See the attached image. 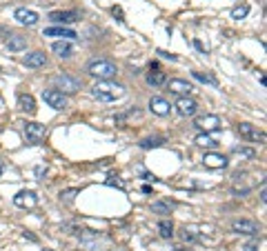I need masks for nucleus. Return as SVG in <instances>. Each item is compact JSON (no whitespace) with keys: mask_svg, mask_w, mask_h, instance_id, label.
Instances as JSON below:
<instances>
[{"mask_svg":"<svg viewBox=\"0 0 267 251\" xmlns=\"http://www.w3.org/2000/svg\"><path fill=\"white\" fill-rule=\"evenodd\" d=\"M238 133L245 140H250V143H265V131L256 129V127L250 125V122H241V125H238Z\"/></svg>","mask_w":267,"mask_h":251,"instance_id":"obj_6","label":"nucleus"},{"mask_svg":"<svg viewBox=\"0 0 267 251\" xmlns=\"http://www.w3.org/2000/svg\"><path fill=\"white\" fill-rule=\"evenodd\" d=\"M54 85H56V89L60 94H76V91L81 89V80L69 76V73H58V76H54Z\"/></svg>","mask_w":267,"mask_h":251,"instance_id":"obj_3","label":"nucleus"},{"mask_svg":"<svg viewBox=\"0 0 267 251\" xmlns=\"http://www.w3.org/2000/svg\"><path fill=\"white\" fill-rule=\"evenodd\" d=\"M47 174V167H42V164H40V167H36V176H38V178H40V176H45Z\"/></svg>","mask_w":267,"mask_h":251,"instance_id":"obj_32","label":"nucleus"},{"mask_svg":"<svg viewBox=\"0 0 267 251\" xmlns=\"http://www.w3.org/2000/svg\"><path fill=\"white\" fill-rule=\"evenodd\" d=\"M78 193V189H67V191H60V200H71Z\"/></svg>","mask_w":267,"mask_h":251,"instance_id":"obj_30","label":"nucleus"},{"mask_svg":"<svg viewBox=\"0 0 267 251\" xmlns=\"http://www.w3.org/2000/svg\"><path fill=\"white\" fill-rule=\"evenodd\" d=\"M25 238H27V240H32V242H36V236H32V234H27V231H25Z\"/></svg>","mask_w":267,"mask_h":251,"instance_id":"obj_37","label":"nucleus"},{"mask_svg":"<svg viewBox=\"0 0 267 251\" xmlns=\"http://www.w3.org/2000/svg\"><path fill=\"white\" fill-rule=\"evenodd\" d=\"M149 109H151V114H156V116H169V111H172V105H169L165 98L154 96L149 100Z\"/></svg>","mask_w":267,"mask_h":251,"instance_id":"obj_13","label":"nucleus"},{"mask_svg":"<svg viewBox=\"0 0 267 251\" xmlns=\"http://www.w3.org/2000/svg\"><path fill=\"white\" fill-rule=\"evenodd\" d=\"M18 107H20L22 111H27V114H34V111H36V100H34V96H32V94H20V96H18Z\"/></svg>","mask_w":267,"mask_h":251,"instance_id":"obj_19","label":"nucleus"},{"mask_svg":"<svg viewBox=\"0 0 267 251\" xmlns=\"http://www.w3.org/2000/svg\"><path fill=\"white\" fill-rule=\"evenodd\" d=\"M167 87H169V91H174V94H178V96H190L192 89H194L190 82H187V80H180V78H174V80H169Z\"/></svg>","mask_w":267,"mask_h":251,"instance_id":"obj_15","label":"nucleus"},{"mask_svg":"<svg viewBox=\"0 0 267 251\" xmlns=\"http://www.w3.org/2000/svg\"><path fill=\"white\" fill-rule=\"evenodd\" d=\"M151 211H156V213H169V211H172V205H167V203H151Z\"/></svg>","mask_w":267,"mask_h":251,"instance_id":"obj_27","label":"nucleus"},{"mask_svg":"<svg viewBox=\"0 0 267 251\" xmlns=\"http://www.w3.org/2000/svg\"><path fill=\"white\" fill-rule=\"evenodd\" d=\"M163 145H165V138H161V136L141 140V149H156V147H163Z\"/></svg>","mask_w":267,"mask_h":251,"instance_id":"obj_24","label":"nucleus"},{"mask_svg":"<svg viewBox=\"0 0 267 251\" xmlns=\"http://www.w3.org/2000/svg\"><path fill=\"white\" fill-rule=\"evenodd\" d=\"M25 65H27V67H32V69H40V67H45V65H47V53H45V51L27 53Z\"/></svg>","mask_w":267,"mask_h":251,"instance_id":"obj_16","label":"nucleus"},{"mask_svg":"<svg viewBox=\"0 0 267 251\" xmlns=\"http://www.w3.org/2000/svg\"><path fill=\"white\" fill-rule=\"evenodd\" d=\"M260 203H267V191H265V187H260Z\"/></svg>","mask_w":267,"mask_h":251,"instance_id":"obj_34","label":"nucleus"},{"mask_svg":"<svg viewBox=\"0 0 267 251\" xmlns=\"http://www.w3.org/2000/svg\"><path fill=\"white\" fill-rule=\"evenodd\" d=\"M49 20L56 24H69L81 20V14L78 11H54V14H49Z\"/></svg>","mask_w":267,"mask_h":251,"instance_id":"obj_12","label":"nucleus"},{"mask_svg":"<svg viewBox=\"0 0 267 251\" xmlns=\"http://www.w3.org/2000/svg\"><path fill=\"white\" fill-rule=\"evenodd\" d=\"M147 82L151 85V87H161V85L167 82V78H165V73H163V71L156 69V71H149L147 73Z\"/></svg>","mask_w":267,"mask_h":251,"instance_id":"obj_21","label":"nucleus"},{"mask_svg":"<svg viewBox=\"0 0 267 251\" xmlns=\"http://www.w3.org/2000/svg\"><path fill=\"white\" fill-rule=\"evenodd\" d=\"M87 73L98 80H112L114 76L118 73V67L112 63V60H105V58H98V60H92L87 65Z\"/></svg>","mask_w":267,"mask_h":251,"instance_id":"obj_2","label":"nucleus"},{"mask_svg":"<svg viewBox=\"0 0 267 251\" xmlns=\"http://www.w3.org/2000/svg\"><path fill=\"white\" fill-rule=\"evenodd\" d=\"M176 111H178L183 118H190V116H194L198 111V105L194 98H187V96H180L178 102H176Z\"/></svg>","mask_w":267,"mask_h":251,"instance_id":"obj_9","label":"nucleus"},{"mask_svg":"<svg viewBox=\"0 0 267 251\" xmlns=\"http://www.w3.org/2000/svg\"><path fill=\"white\" fill-rule=\"evenodd\" d=\"M194 78L200 82H207V85H216V78L209 76V73H203V71H194Z\"/></svg>","mask_w":267,"mask_h":251,"instance_id":"obj_26","label":"nucleus"},{"mask_svg":"<svg viewBox=\"0 0 267 251\" xmlns=\"http://www.w3.org/2000/svg\"><path fill=\"white\" fill-rule=\"evenodd\" d=\"M42 251H54V249H42Z\"/></svg>","mask_w":267,"mask_h":251,"instance_id":"obj_40","label":"nucleus"},{"mask_svg":"<svg viewBox=\"0 0 267 251\" xmlns=\"http://www.w3.org/2000/svg\"><path fill=\"white\" fill-rule=\"evenodd\" d=\"M158 234H161V238L169 240V238L174 236V225L169 222V220H161V222H158Z\"/></svg>","mask_w":267,"mask_h":251,"instance_id":"obj_22","label":"nucleus"},{"mask_svg":"<svg viewBox=\"0 0 267 251\" xmlns=\"http://www.w3.org/2000/svg\"><path fill=\"white\" fill-rule=\"evenodd\" d=\"M203 164L207 169H225L227 167V158L223 154H205Z\"/></svg>","mask_w":267,"mask_h":251,"instance_id":"obj_14","label":"nucleus"},{"mask_svg":"<svg viewBox=\"0 0 267 251\" xmlns=\"http://www.w3.org/2000/svg\"><path fill=\"white\" fill-rule=\"evenodd\" d=\"M107 185H112V187H118V189H123V187H125V182H120V180H114V176H112V178H107Z\"/></svg>","mask_w":267,"mask_h":251,"instance_id":"obj_31","label":"nucleus"},{"mask_svg":"<svg viewBox=\"0 0 267 251\" xmlns=\"http://www.w3.org/2000/svg\"><path fill=\"white\" fill-rule=\"evenodd\" d=\"M196 145L198 147H207V149H214V147H218V140L211 138L209 133H200V136L196 138Z\"/></svg>","mask_w":267,"mask_h":251,"instance_id":"obj_23","label":"nucleus"},{"mask_svg":"<svg viewBox=\"0 0 267 251\" xmlns=\"http://www.w3.org/2000/svg\"><path fill=\"white\" fill-rule=\"evenodd\" d=\"M194 45H196L198 51H205V47H203V42H200V40H194Z\"/></svg>","mask_w":267,"mask_h":251,"instance_id":"obj_36","label":"nucleus"},{"mask_svg":"<svg viewBox=\"0 0 267 251\" xmlns=\"http://www.w3.org/2000/svg\"><path fill=\"white\" fill-rule=\"evenodd\" d=\"M7 47H9V51H25V49H27V38H25V36H18V34H9Z\"/></svg>","mask_w":267,"mask_h":251,"instance_id":"obj_18","label":"nucleus"},{"mask_svg":"<svg viewBox=\"0 0 267 251\" xmlns=\"http://www.w3.org/2000/svg\"><path fill=\"white\" fill-rule=\"evenodd\" d=\"M194 125H196L200 131L209 133V131H216L218 127H221V118H218V116H214V114L200 116V118H196V122H194Z\"/></svg>","mask_w":267,"mask_h":251,"instance_id":"obj_10","label":"nucleus"},{"mask_svg":"<svg viewBox=\"0 0 267 251\" xmlns=\"http://www.w3.org/2000/svg\"><path fill=\"white\" fill-rule=\"evenodd\" d=\"M22 131H25V136H27L29 143H40V140L47 136L45 125H40V122H25Z\"/></svg>","mask_w":267,"mask_h":251,"instance_id":"obj_7","label":"nucleus"},{"mask_svg":"<svg viewBox=\"0 0 267 251\" xmlns=\"http://www.w3.org/2000/svg\"><path fill=\"white\" fill-rule=\"evenodd\" d=\"M92 94H94V98H98L102 102H116L125 96V87L118 82H112V80H98V85H94Z\"/></svg>","mask_w":267,"mask_h":251,"instance_id":"obj_1","label":"nucleus"},{"mask_svg":"<svg viewBox=\"0 0 267 251\" xmlns=\"http://www.w3.org/2000/svg\"><path fill=\"white\" fill-rule=\"evenodd\" d=\"M14 18L20 24H25V27H34V24H38V14L36 11H32V9H25V7H18L16 11H14Z\"/></svg>","mask_w":267,"mask_h":251,"instance_id":"obj_11","label":"nucleus"},{"mask_svg":"<svg viewBox=\"0 0 267 251\" xmlns=\"http://www.w3.org/2000/svg\"><path fill=\"white\" fill-rule=\"evenodd\" d=\"M3 171H5V164H3V160H0V176H3Z\"/></svg>","mask_w":267,"mask_h":251,"instance_id":"obj_38","label":"nucleus"},{"mask_svg":"<svg viewBox=\"0 0 267 251\" xmlns=\"http://www.w3.org/2000/svg\"><path fill=\"white\" fill-rule=\"evenodd\" d=\"M180 236H183V240L185 242H194V240H196V234H194V229H183V234H180Z\"/></svg>","mask_w":267,"mask_h":251,"instance_id":"obj_29","label":"nucleus"},{"mask_svg":"<svg viewBox=\"0 0 267 251\" xmlns=\"http://www.w3.org/2000/svg\"><path fill=\"white\" fill-rule=\"evenodd\" d=\"M247 14H250V7H247V5H238V7H234V9H232V18H236V20L245 18Z\"/></svg>","mask_w":267,"mask_h":251,"instance_id":"obj_25","label":"nucleus"},{"mask_svg":"<svg viewBox=\"0 0 267 251\" xmlns=\"http://www.w3.org/2000/svg\"><path fill=\"white\" fill-rule=\"evenodd\" d=\"M232 231L234 234H243V236H256L260 227L254 220H247V218H241V220H234L232 222Z\"/></svg>","mask_w":267,"mask_h":251,"instance_id":"obj_5","label":"nucleus"},{"mask_svg":"<svg viewBox=\"0 0 267 251\" xmlns=\"http://www.w3.org/2000/svg\"><path fill=\"white\" fill-rule=\"evenodd\" d=\"M112 11H114V16H118V20H123V9H120V7H114Z\"/></svg>","mask_w":267,"mask_h":251,"instance_id":"obj_33","label":"nucleus"},{"mask_svg":"<svg viewBox=\"0 0 267 251\" xmlns=\"http://www.w3.org/2000/svg\"><path fill=\"white\" fill-rule=\"evenodd\" d=\"M42 36H58V38H65V40L76 38V34L71 32V29H67V27H49V29H45V34Z\"/></svg>","mask_w":267,"mask_h":251,"instance_id":"obj_20","label":"nucleus"},{"mask_svg":"<svg viewBox=\"0 0 267 251\" xmlns=\"http://www.w3.org/2000/svg\"><path fill=\"white\" fill-rule=\"evenodd\" d=\"M42 100H45L49 107L56 109V111H63V109H67V96L60 94L58 89H47V91H42Z\"/></svg>","mask_w":267,"mask_h":251,"instance_id":"obj_4","label":"nucleus"},{"mask_svg":"<svg viewBox=\"0 0 267 251\" xmlns=\"http://www.w3.org/2000/svg\"><path fill=\"white\" fill-rule=\"evenodd\" d=\"M51 49H54V53H56L58 58H69L71 53H74V47H71V45H69V42H67L65 38H63V40H56V42H54V45H51Z\"/></svg>","mask_w":267,"mask_h":251,"instance_id":"obj_17","label":"nucleus"},{"mask_svg":"<svg viewBox=\"0 0 267 251\" xmlns=\"http://www.w3.org/2000/svg\"><path fill=\"white\" fill-rule=\"evenodd\" d=\"M172 251H187V249H183V247H176V249H172Z\"/></svg>","mask_w":267,"mask_h":251,"instance_id":"obj_39","label":"nucleus"},{"mask_svg":"<svg viewBox=\"0 0 267 251\" xmlns=\"http://www.w3.org/2000/svg\"><path fill=\"white\" fill-rule=\"evenodd\" d=\"M245 251H258V247L254 242H250V244H245Z\"/></svg>","mask_w":267,"mask_h":251,"instance_id":"obj_35","label":"nucleus"},{"mask_svg":"<svg viewBox=\"0 0 267 251\" xmlns=\"http://www.w3.org/2000/svg\"><path fill=\"white\" fill-rule=\"evenodd\" d=\"M236 154H238V156H245V158H254V156H256V151H254V149H247V147H236Z\"/></svg>","mask_w":267,"mask_h":251,"instance_id":"obj_28","label":"nucleus"},{"mask_svg":"<svg viewBox=\"0 0 267 251\" xmlns=\"http://www.w3.org/2000/svg\"><path fill=\"white\" fill-rule=\"evenodd\" d=\"M14 205L20 207V209H34L38 205V196L34 191H18L14 196Z\"/></svg>","mask_w":267,"mask_h":251,"instance_id":"obj_8","label":"nucleus"}]
</instances>
